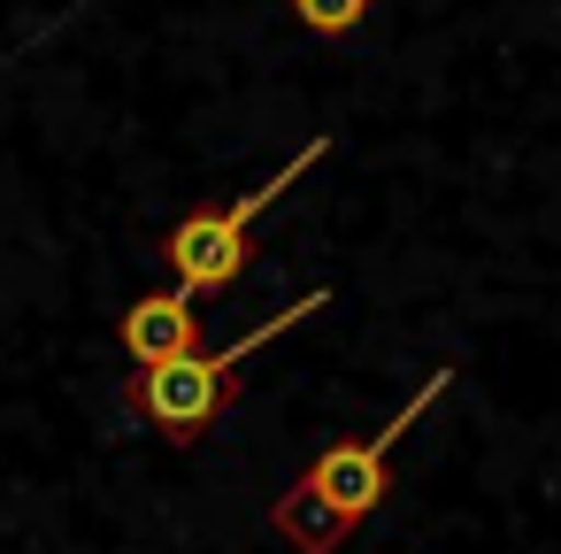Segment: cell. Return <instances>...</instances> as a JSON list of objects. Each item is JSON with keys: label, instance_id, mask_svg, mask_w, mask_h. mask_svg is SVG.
<instances>
[{"label": "cell", "instance_id": "cell-4", "mask_svg": "<svg viewBox=\"0 0 561 554\" xmlns=\"http://www.w3.org/2000/svg\"><path fill=\"white\" fill-rule=\"evenodd\" d=\"M124 354L139 362V370H162V362H178V354H201V308H193V293H147V301H131L124 308Z\"/></svg>", "mask_w": 561, "mask_h": 554}, {"label": "cell", "instance_id": "cell-2", "mask_svg": "<svg viewBox=\"0 0 561 554\" xmlns=\"http://www.w3.org/2000/svg\"><path fill=\"white\" fill-rule=\"evenodd\" d=\"M316 308H331V293H323V285H316L308 301H293V308H277V316H262L254 331H239L224 354H178V362H162V370H139V377H131V416H147L162 439H201V431L231 408L239 370H247L270 339H285L293 324H308Z\"/></svg>", "mask_w": 561, "mask_h": 554}, {"label": "cell", "instance_id": "cell-3", "mask_svg": "<svg viewBox=\"0 0 561 554\" xmlns=\"http://www.w3.org/2000/svg\"><path fill=\"white\" fill-rule=\"evenodd\" d=\"M323 155H331V139H308V147H300L277 178H262L254 193L216 201V208H193V216L170 231V247H162V255H170V270H178V293H193V301H201V293L239 285V270H247V255H254V216H262V208H277V201H285V193L323 162Z\"/></svg>", "mask_w": 561, "mask_h": 554}, {"label": "cell", "instance_id": "cell-1", "mask_svg": "<svg viewBox=\"0 0 561 554\" xmlns=\"http://www.w3.org/2000/svg\"><path fill=\"white\" fill-rule=\"evenodd\" d=\"M454 377H461V370H431V377L400 400V416H385L369 439H339V446H323V454L300 470V485L277 500V531H285L300 554H331L354 523H369L377 500L392 493V454H400V439L431 416V400H438Z\"/></svg>", "mask_w": 561, "mask_h": 554}, {"label": "cell", "instance_id": "cell-5", "mask_svg": "<svg viewBox=\"0 0 561 554\" xmlns=\"http://www.w3.org/2000/svg\"><path fill=\"white\" fill-rule=\"evenodd\" d=\"M293 9H300V24H308V32H331V39H339V32H354V24H362L369 0H293Z\"/></svg>", "mask_w": 561, "mask_h": 554}]
</instances>
